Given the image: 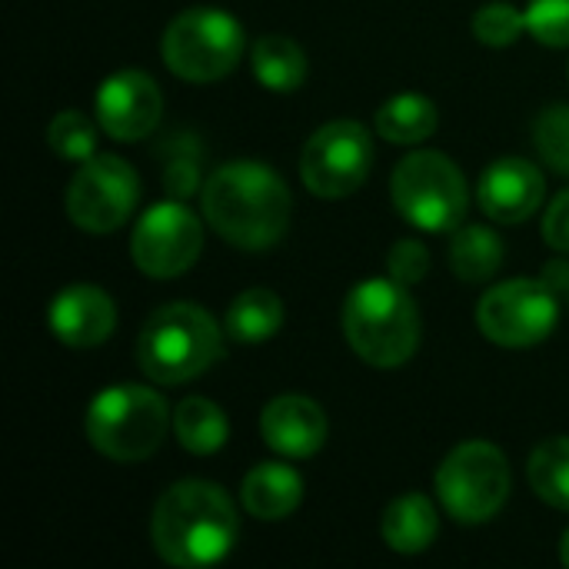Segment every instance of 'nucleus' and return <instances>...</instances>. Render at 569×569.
Wrapping results in <instances>:
<instances>
[{"mask_svg":"<svg viewBox=\"0 0 569 569\" xmlns=\"http://www.w3.org/2000/svg\"><path fill=\"white\" fill-rule=\"evenodd\" d=\"M203 220L237 250H270L283 240L293 200L283 177L257 160H233L217 167L200 190Z\"/></svg>","mask_w":569,"mask_h":569,"instance_id":"1","label":"nucleus"},{"mask_svg":"<svg viewBox=\"0 0 569 569\" xmlns=\"http://www.w3.org/2000/svg\"><path fill=\"white\" fill-rule=\"evenodd\" d=\"M240 537V517L223 487L207 480L173 483L153 507L150 540L163 563L203 569L220 563Z\"/></svg>","mask_w":569,"mask_h":569,"instance_id":"2","label":"nucleus"},{"mask_svg":"<svg viewBox=\"0 0 569 569\" xmlns=\"http://www.w3.org/2000/svg\"><path fill=\"white\" fill-rule=\"evenodd\" d=\"M343 337L363 363L403 367L420 347V310L410 290L393 277L357 283L343 300Z\"/></svg>","mask_w":569,"mask_h":569,"instance_id":"3","label":"nucleus"},{"mask_svg":"<svg viewBox=\"0 0 569 569\" xmlns=\"http://www.w3.org/2000/svg\"><path fill=\"white\" fill-rule=\"evenodd\" d=\"M223 357V333L217 320L187 300L167 303L147 317L137 337V363L147 380L180 387L197 380Z\"/></svg>","mask_w":569,"mask_h":569,"instance_id":"4","label":"nucleus"},{"mask_svg":"<svg viewBox=\"0 0 569 569\" xmlns=\"http://www.w3.org/2000/svg\"><path fill=\"white\" fill-rule=\"evenodd\" d=\"M170 410L150 387L117 383L93 397L83 430L97 453L113 463H140L153 457L167 437Z\"/></svg>","mask_w":569,"mask_h":569,"instance_id":"5","label":"nucleus"},{"mask_svg":"<svg viewBox=\"0 0 569 569\" xmlns=\"http://www.w3.org/2000/svg\"><path fill=\"white\" fill-rule=\"evenodd\" d=\"M390 197L397 213L427 233H453L470 207L460 167L437 150L407 153L390 177Z\"/></svg>","mask_w":569,"mask_h":569,"instance_id":"6","label":"nucleus"},{"mask_svg":"<svg viewBox=\"0 0 569 569\" xmlns=\"http://www.w3.org/2000/svg\"><path fill=\"white\" fill-rule=\"evenodd\" d=\"M163 63L173 77L210 83L227 77L243 53V27L220 7H190L170 20L160 40Z\"/></svg>","mask_w":569,"mask_h":569,"instance_id":"7","label":"nucleus"},{"mask_svg":"<svg viewBox=\"0 0 569 569\" xmlns=\"http://www.w3.org/2000/svg\"><path fill=\"white\" fill-rule=\"evenodd\" d=\"M437 497L443 510L467 527L493 520L510 497V463L487 440L460 443L437 470Z\"/></svg>","mask_w":569,"mask_h":569,"instance_id":"8","label":"nucleus"},{"mask_svg":"<svg viewBox=\"0 0 569 569\" xmlns=\"http://www.w3.org/2000/svg\"><path fill=\"white\" fill-rule=\"evenodd\" d=\"M373 170V137L357 120L323 123L300 153L303 187L320 200H343L367 183Z\"/></svg>","mask_w":569,"mask_h":569,"instance_id":"9","label":"nucleus"},{"mask_svg":"<svg viewBox=\"0 0 569 569\" xmlns=\"http://www.w3.org/2000/svg\"><path fill=\"white\" fill-rule=\"evenodd\" d=\"M140 200V180L123 157L93 153L67 187V217L87 233L120 230Z\"/></svg>","mask_w":569,"mask_h":569,"instance_id":"10","label":"nucleus"},{"mask_svg":"<svg viewBox=\"0 0 569 569\" xmlns=\"http://www.w3.org/2000/svg\"><path fill=\"white\" fill-rule=\"evenodd\" d=\"M560 320L557 290L543 280H507L483 293L477 307V327L487 340L523 350L543 343Z\"/></svg>","mask_w":569,"mask_h":569,"instance_id":"11","label":"nucleus"},{"mask_svg":"<svg viewBox=\"0 0 569 569\" xmlns=\"http://www.w3.org/2000/svg\"><path fill=\"white\" fill-rule=\"evenodd\" d=\"M203 250V223L180 200L150 207L130 237V257L137 270L150 280L180 277L197 263Z\"/></svg>","mask_w":569,"mask_h":569,"instance_id":"12","label":"nucleus"},{"mask_svg":"<svg viewBox=\"0 0 569 569\" xmlns=\"http://www.w3.org/2000/svg\"><path fill=\"white\" fill-rule=\"evenodd\" d=\"M163 117V93L143 70H120L97 90V123L107 137L133 143L157 130Z\"/></svg>","mask_w":569,"mask_h":569,"instance_id":"13","label":"nucleus"},{"mask_svg":"<svg viewBox=\"0 0 569 569\" xmlns=\"http://www.w3.org/2000/svg\"><path fill=\"white\" fill-rule=\"evenodd\" d=\"M543 173L520 157H503L490 163L477 183V203L493 223H523L543 203Z\"/></svg>","mask_w":569,"mask_h":569,"instance_id":"14","label":"nucleus"},{"mask_svg":"<svg viewBox=\"0 0 569 569\" xmlns=\"http://www.w3.org/2000/svg\"><path fill=\"white\" fill-rule=\"evenodd\" d=\"M47 327L60 343H67L73 350H90V347H100L103 340H110V333L117 327V307H113L110 293H103L100 287L73 283L50 300Z\"/></svg>","mask_w":569,"mask_h":569,"instance_id":"15","label":"nucleus"},{"mask_svg":"<svg viewBox=\"0 0 569 569\" xmlns=\"http://www.w3.org/2000/svg\"><path fill=\"white\" fill-rule=\"evenodd\" d=\"M260 437L273 453L287 460H307L327 443V417L310 397L287 393L263 407Z\"/></svg>","mask_w":569,"mask_h":569,"instance_id":"16","label":"nucleus"},{"mask_svg":"<svg viewBox=\"0 0 569 569\" xmlns=\"http://www.w3.org/2000/svg\"><path fill=\"white\" fill-rule=\"evenodd\" d=\"M240 500H243V510L250 517L277 523V520H287L300 507L303 480L287 463H260L243 477Z\"/></svg>","mask_w":569,"mask_h":569,"instance_id":"17","label":"nucleus"},{"mask_svg":"<svg viewBox=\"0 0 569 569\" xmlns=\"http://www.w3.org/2000/svg\"><path fill=\"white\" fill-rule=\"evenodd\" d=\"M380 533L393 553L413 557V553H423L433 547V540L440 533V517L423 493H403L383 510Z\"/></svg>","mask_w":569,"mask_h":569,"instance_id":"18","label":"nucleus"},{"mask_svg":"<svg viewBox=\"0 0 569 569\" xmlns=\"http://www.w3.org/2000/svg\"><path fill=\"white\" fill-rule=\"evenodd\" d=\"M250 63H253V77L273 93H293L307 80V53L297 40L283 33L260 37L253 43Z\"/></svg>","mask_w":569,"mask_h":569,"instance_id":"19","label":"nucleus"},{"mask_svg":"<svg viewBox=\"0 0 569 569\" xmlns=\"http://www.w3.org/2000/svg\"><path fill=\"white\" fill-rule=\"evenodd\" d=\"M503 263V240L483 223H460L450 243V267L463 283L490 280Z\"/></svg>","mask_w":569,"mask_h":569,"instance_id":"20","label":"nucleus"},{"mask_svg":"<svg viewBox=\"0 0 569 569\" xmlns=\"http://www.w3.org/2000/svg\"><path fill=\"white\" fill-rule=\"evenodd\" d=\"M283 300L267 290V287H253V290H243L230 310H227V333L237 340V343H263L270 337L280 333L283 327Z\"/></svg>","mask_w":569,"mask_h":569,"instance_id":"21","label":"nucleus"},{"mask_svg":"<svg viewBox=\"0 0 569 569\" xmlns=\"http://www.w3.org/2000/svg\"><path fill=\"white\" fill-rule=\"evenodd\" d=\"M173 433H177V443H180L187 453L210 457V453H217V450L227 443L230 423H227L223 410H220L213 400L187 397V400L173 410Z\"/></svg>","mask_w":569,"mask_h":569,"instance_id":"22","label":"nucleus"},{"mask_svg":"<svg viewBox=\"0 0 569 569\" xmlns=\"http://www.w3.org/2000/svg\"><path fill=\"white\" fill-rule=\"evenodd\" d=\"M377 133L390 143H423L437 130V107L423 93H397L377 110Z\"/></svg>","mask_w":569,"mask_h":569,"instance_id":"23","label":"nucleus"},{"mask_svg":"<svg viewBox=\"0 0 569 569\" xmlns=\"http://www.w3.org/2000/svg\"><path fill=\"white\" fill-rule=\"evenodd\" d=\"M527 477L533 493L569 513V437H550L543 440L527 463Z\"/></svg>","mask_w":569,"mask_h":569,"instance_id":"24","label":"nucleus"},{"mask_svg":"<svg viewBox=\"0 0 569 569\" xmlns=\"http://www.w3.org/2000/svg\"><path fill=\"white\" fill-rule=\"evenodd\" d=\"M47 143L57 150L63 160H90L97 150V130L80 110H63L50 120L47 127Z\"/></svg>","mask_w":569,"mask_h":569,"instance_id":"25","label":"nucleus"},{"mask_svg":"<svg viewBox=\"0 0 569 569\" xmlns=\"http://www.w3.org/2000/svg\"><path fill=\"white\" fill-rule=\"evenodd\" d=\"M523 30H527V13L507 0L487 3L473 17V37L487 47H510L523 37Z\"/></svg>","mask_w":569,"mask_h":569,"instance_id":"26","label":"nucleus"},{"mask_svg":"<svg viewBox=\"0 0 569 569\" xmlns=\"http://www.w3.org/2000/svg\"><path fill=\"white\" fill-rule=\"evenodd\" d=\"M533 140H537V150L543 157L547 167H553L557 173L569 177V107L567 103H557V107H547L537 123H533Z\"/></svg>","mask_w":569,"mask_h":569,"instance_id":"27","label":"nucleus"},{"mask_svg":"<svg viewBox=\"0 0 569 569\" xmlns=\"http://www.w3.org/2000/svg\"><path fill=\"white\" fill-rule=\"evenodd\" d=\"M527 30L543 47H569V0H530Z\"/></svg>","mask_w":569,"mask_h":569,"instance_id":"28","label":"nucleus"},{"mask_svg":"<svg viewBox=\"0 0 569 569\" xmlns=\"http://www.w3.org/2000/svg\"><path fill=\"white\" fill-rule=\"evenodd\" d=\"M387 270H390V277L397 283L413 287V283H420L427 277L430 253H427V247L420 240H400V243H393V250L387 257Z\"/></svg>","mask_w":569,"mask_h":569,"instance_id":"29","label":"nucleus"},{"mask_svg":"<svg viewBox=\"0 0 569 569\" xmlns=\"http://www.w3.org/2000/svg\"><path fill=\"white\" fill-rule=\"evenodd\" d=\"M543 240L557 250V253H569V190H563L547 217H543Z\"/></svg>","mask_w":569,"mask_h":569,"instance_id":"30","label":"nucleus"},{"mask_svg":"<svg viewBox=\"0 0 569 569\" xmlns=\"http://www.w3.org/2000/svg\"><path fill=\"white\" fill-rule=\"evenodd\" d=\"M167 190L170 197H190L197 190V160H177L167 170Z\"/></svg>","mask_w":569,"mask_h":569,"instance_id":"31","label":"nucleus"},{"mask_svg":"<svg viewBox=\"0 0 569 569\" xmlns=\"http://www.w3.org/2000/svg\"><path fill=\"white\" fill-rule=\"evenodd\" d=\"M543 283L553 287L557 293H569V263L567 260H553L543 267Z\"/></svg>","mask_w":569,"mask_h":569,"instance_id":"32","label":"nucleus"},{"mask_svg":"<svg viewBox=\"0 0 569 569\" xmlns=\"http://www.w3.org/2000/svg\"><path fill=\"white\" fill-rule=\"evenodd\" d=\"M560 560H563V567L569 569V530L563 533V543H560Z\"/></svg>","mask_w":569,"mask_h":569,"instance_id":"33","label":"nucleus"},{"mask_svg":"<svg viewBox=\"0 0 569 569\" xmlns=\"http://www.w3.org/2000/svg\"><path fill=\"white\" fill-rule=\"evenodd\" d=\"M567 73H569V70H567Z\"/></svg>","mask_w":569,"mask_h":569,"instance_id":"34","label":"nucleus"}]
</instances>
